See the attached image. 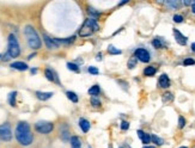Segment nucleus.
Listing matches in <instances>:
<instances>
[{"label": "nucleus", "instance_id": "f257e3e1", "mask_svg": "<svg viewBox=\"0 0 195 148\" xmlns=\"http://www.w3.org/2000/svg\"><path fill=\"white\" fill-rule=\"evenodd\" d=\"M16 139L23 146H29L32 142L34 136H32V133L30 130V127L26 122L18 123V125L16 128Z\"/></svg>", "mask_w": 195, "mask_h": 148}, {"label": "nucleus", "instance_id": "f03ea898", "mask_svg": "<svg viewBox=\"0 0 195 148\" xmlns=\"http://www.w3.org/2000/svg\"><path fill=\"white\" fill-rule=\"evenodd\" d=\"M24 35L26 37V41H28V44L30 48L32 49H39L41 48V40H40V37H39V33L36 32V30H35L32 26L28 25L25 26L24 29Z\"/></svg>", "mask_w": 195, "mask_h": 148}, {"label": "nucleus", "instance_id": "7ed1b4c3", "mask_svg": "<svg viewBox=\"0 0 195 148\" xmlns=\"http://www.w3.org/2000/svg\"><path fill=\"white\" fill-rule=\"evenodd\" d=\"M99 29V25L97 24L96 19H92V18H87L85 21V23L83 24L81 29L79 30V35L81 37H87L92 35L94 32H96L97 30Z\"/></svg>", "mask_w": 195, "mask_h": 148}, {"label": "nucleus", "instance_id": "20e7f679", "mask_svg": "<svg viewBox=\"0 0 195 148\" xmlns=\"http://www.w3.org/2000/svg\"><path fill=\"white\" fill-rule=\"evenodd\" d=\"M21 54V48H19V43L17 41L14 35H10L9 36V55L11 58H17Z\"/></svg>", "mask_w": 195, "mask_h": 148}, {"label": "nucleus", "instance_id": "39448f33", "mask_svg": "<svg viewBox=\"0 0 195 148\" xmlns=\"http://www.w3.org/2000/svg\"><path fill=\"white\" fill-rule=\"evenodd\" d=\"M35 129L41 133V134H49L53 129H54V125L50 122H46V121H40L35 124Z\"/></svg>", "mask_w": 195, "mask_h": 148}, {"label": "nucleus", "instance_id": "423d86ee", "mask_svg": "<svg viewBox=\"0 0 195 148\" xmlns=\"http://www.w3.org/2000/svg\"><path fill=\"white\" fill-rule=\"evenodd\" d=\"M134 56L136 58V60H140L141 62H149L150 60H151V55H150V53L146 50V49H144V48H139V49H136L135 50V53H134Z\"/></svg>", "mask_w": 195, "mask_h": 148}, {"label": "nucleus", "instance_id": "0eeeda50", "mask_svg": "<svg viewBox=\"0 0 195 148\" xmlns=\"http://www.w3.org/2000/svg\"><path fill=\"white\" fill-rule=\"evenodd\" d=\"M0 139L4 141H10L12 139V133H11V128L7 123L0 125Z\"/></svg>", "mask_w": 195, "mask_h": 148}, {"label": "nucleus", "instance_id": "6e6552de", "mask_svg": "<svg viewBox=\"0 0 195 148\" xmlns=\"http://www.w3.org/2000/svg\"><path fill=\"white\" fill-rule=\"evenodd\" d=\"M174 35H175L176 42L179 44H181V46H186L187 44V37L184 35H182L181 31H179L177 29H174Z\"/></svg>", "mask_w": 195, "mask_h": 148}, {"label": "nucleus", "instance_id": "1a4fd4ad", "mask_svg": "<svg viewBox=\"0 0 195 148\" xmlns=\"http://www.w3.org/2000/svg\"><path fill=\"white\" fill-rule=\"evenodd\" d=\"M158 85L159 87L162 88H168L170 86V79L166 74H162L161 77H159V80H158Z\"/></svg>", "mask_w": 195, "mask_h": 148}, {"label": "nucleus", "instance_id": "9d476101", "mask_svg": "<svg viewBox=\"0 0 195 148\" xmlns=\"http://www.w3.org/2000/svg\"><path fill=\"white\" fill-rule=\"evenodd\" d=\"M44 74H46V77H47V79L48 80H50V81H55V83H58L59 84V79H58V77H56V74H55V72H53L51 69H46L44 70Z\"/></svg>", "mask_w": 195, "mask_h": 148}, {"label": "nucleus", "instance_id": "9b49d317", "mask_svg": "<svg viewBox=\"0 0 195 148\" xmlns=\"http://www.w3.org/2000/svg\"><path fill=\"white\" fill-rule=\"evenodd\" d=\"M43 38H44V42H46V44H47V47L49 48V49H56L59 46L55 43V41L54 40H51L49 36H47V35H44L43 36Z\"/></svg>", "mask_w": 195, "mask_h": 148}, {"label": "nucleus", "instance_id": "f8f14e48", "mask_svg": "<svg viewBox=\"0 0 195 148\" xmlns=\"http://www.w3.org/2000/svg\"><path fill=\"white\" fill-rule=\"evenodd\" d=\"M36 97L40 100H48L49 98L53 97V92H40V91H37L36 92Z\"/></svg>", "mask_w": 195, "mask_h": 148}, {"label": "nucleus", "instance_id": "ddd939ff", "mask_svg": "<svg viewBox=\"0 0 195 148\" xmlns=\"http://www.w3.org/2000/svg\"><path fill=\"white\" fill-rule=\"evenodd\" d=\"M136 133H138V136L141 139V141H143L144 144H147V143L151 142V136L149 134H145L143 130H138Z\"/></svg>", "mask_w": 195, "mask_h": 148}, {"label": "nucleus", "instance_id": "4468645a", "mask_svg": "<svg viewBox=\"0 0 195 148\" xmlns=\"http://www.w3.org/2000/svg\"><path fill=\"white\" fill-rule=\"evenodd\" d=\"M11 67L14 68V69H18V70H26V69H28V65L24 63V62H21V61L13 62V63L11 65Z\"/></svg>", "mask_w": 195, "mask_h": 148}, {"label": "nucleus", "instance_id": "2eb2a0df", "mask_svg": "<svg viewBox=\"0 0 195 148\" xmlns=\"http://www.w3.org/2000/svg\"><path fill=\"white\" fill-rule=\"evenodd\" d=\"M79 125L81 128L83 133H87L89 129H90V123H89V121H86L85 118H80L79 120Z\"/></svg>", "mask_w": 195, "mask_h": 148}, {"label": "nucleus", "instance_id": "dca6fc26", "mask_svg": "<svg viewBox=\"0 0 195 148\" xmlns=\"http://www.w3.org/2000/svg\"><path fill=\"white\" fill-rule=\"evenodd\" d=\"M170 10H177L180 7V5H181V3L180 1H176V0H170V1H165L164 3Z\"/></svg>", "mask_w": 195, "mask_h": 148}, {"label": "nucleus", "instance_id": "f3484780", "mask_svg": "<svg viewBox=\"0 0 195 148\" xmlns=\"http://www.w3.org/2000/svg\"><path fill=\"white\" fill-rule=\"evenodd\" d=\"M101 93V88L98 85H94L91 88H89V95H91L92 97H96Z\"/></svg>", "mask_w": 195, "mask_h": 148}, {"label": "nucleus", "instance_id": "a211bd4d", "mask_svg": "<svg viewBox=\"0 0 195 148\" xmlns=\"http://www.w3.org/2000/svg\"><path fill=\"white\" fill-rule=\"evenodd\" d=\"M71 146H72V148H81L80 139L78 136H73L71 139Z\"/></svg>", "mask_w": 195, "mask_h": 148}, {"label": "nucleus", "instance_id": "6ab92c4d", "mask_svg": "<svg viewBox=\"0 0 195 148\" xmlns=\"http://www.w3.org/2000/svg\"><path fill=\"white\" fill-rule=\"evenodd\" d=\"M156 72H157V69H156L154 67H152V66H149V67H146V68L144 69V74H145L146 77H152V75H154Z\"/></svg>", "mask_w": 195, "mask_h": 148}, {"label": "nucleus", "instance_id": "aec40b11", "mask_svg": "<svg viewBox=\"0 0 195 148\" xmlns=\"http://www.w3.org/2000/svg\"><path fill=\"white\" fill-rule=\"evenodd\" d=\"M162 100H163V103H164V104L171 103V102L174 100V95H172V93H170V92H166V93H164V95H163Z\"/></svg>", "mask_w": 195, "mask_h": 148}, {"label": "nucleus", "instance_id": "412c9836", "mask_svg": "<svg viewBox=\"0 0 195 148\" xmlns=\"http://www.w3.org/2000/svg\"><path fill=\"white\" fill-rule=\"evenodd\" d=\"M66 96H67V98H68L71 102H73V103H77V102H78V97H77V95L74 93V92L68 91V92H66Z\"/></svg>", "mask_w": 195, "mask_h": 148}, {"label": "nucleus", "instance_id": "4be33fe9", "mask_svg": "<svg viewBox=\"0 0 195 148\" xmlns=\"http://www.w3.org/2000/svg\"><path fill=\"white\" fill-rule=\"evenodd\" d=\"M151 141H153L156 144H158V146H162L163 143H164V141H163V139H161V137H158L157 135H151Z\"/></svg>", "mask_w": 195, "mask_h": 148}, {"label": "nucleus", "instance_id": "5701e85b", "mask_svg": "<svg viewBox=\"0 0 195 148\" xmlns=\"http://www.w3.org/2000/svg\"><path fill=\"white\" fill-rule=\"evenodd\" d=\"M16 96H17V92H11L10 96H9V102H10L11 106L16 105Z\"/></svg>", "mask_w": 195, "mask_h": 148}, {"label": "nucleus", "instance_id": "b1692460", "mask_svg": "<svg viewBox=\"0 0 195 148\" xmlns=\"http://www.w3.org/2000/svg\"><path fill=\"white\" fill-rule=\"evenodd\" d=\"M67 68L73 70V72H79V67L76 65V63H72V62H68L67 63Z\"/></svg>", "mask_w": 195, "mask_h": 148}, {"label": "nucleus", "instance_id": "393cba45", "mask_svg": "<svg viewBox=\"0 0 195 148\" xmlns=\"http://www.w3.org/2000/svg\"><path fill=\"white\" fill-rule=\"evenodd\" d=\"M89 13L92 16V19H95V18L99 17V12H97V11H96L95 9H92V7H89Z\"/></svg>", "mask_w": 195, "mask_h": 148}, {"label": "nucleus", "instance_id": "a878e982", "mask_svg": "<svg viewBox=\"0 0 195 148\" xmlns=\"http://www.w3.org/2000/svg\"><path fill=\"white\" fill-rule=\"evenodd\" d=\"M135 66H136V58H132V59L128 61V68H129V69H133Z\"/></svg>", "mask_w": 195, "mask_h": 148}, {"label": "nucleus", "instance_id": "bb28decb", "mask_svg": "<svg viewBox=\"0 0 195 148\" xmlns=\"http://www.w3.org/2000/svg\"><path fill=\"white\" fill-rule=\"evenodd\" d=\"M152 44H153V46H154V48H157V49H159V48H163V44H162V42L159 41L158 38L153 40V41H152Z\"/></svg>", "mask_w": 195, "mask_h": 148}, {"label": "nucleus", "instance_id": "cd10ccee", "mask_svg": "<svg viewBox=\"0 0 195 148\" xmlns=\"http://www.w3.org/2000/svg\"><path fill=\"white\" fill-rule=\"evenodd\" d=\"M108 51H109L110 54H121V50L116 49L114 46H109V48H108Z\"/></svg>", "mask_w": 195, "mask_h": 148}, {"label": "nucleus", "instance_id": "c85d7f7f", "mask_svg": "<svg viewBox=\"0 0 195 148\" xmlns=\"http://www.w3.org/2000/svg\"><path fill=\"white\" fill-rule=\"evenodd\" d=\"M184 125H186V118L184 117H182V116H180L179 117V128H184Z\"/></svg>", "mask_w": 195, "mask_h": 148}, {"label": "nucleus", "instance_id": "c756f323", "mask_svg": "<svg viewBox=\"0 0 195 148\" xmlns=\"http://www.w3.org/2000/svg\"><path fill=\"white\" fill-rule=\"evenodd\" d=\"M174 22L175 23H182L183 22V17L181 14H175L174 16Z\"/></svg>", "mask_w": 195, "mask_h": 148}, {"label": "nucleus", "instance_id": "7c9ffc66", "mask_svg": "<svg viewBox=\"0 0 195 148\" xmlns=\"http://www.w3.org/2000/svg\"><path fill=\"white\" fill-rule=\"evenodd\" d=\"M89 73L94 74V75H97V74L99 73V70H98L96 67H89Z\"/></svg>", "mask_w": 195, "mask_h": 148}, {"label": "nucleus", "instance_id": "2f4dec72", "mask_svg": "<svg viewBox=\"0 0 195 148\" xmlns=\"http://www.w3.org/2000/svg\"><path fill=\"white\" fill-rule=\"evenodd\" d=\"M183 65H184V66H191V65H195V60H193V59H186V60L183 61Z\"/></svg>", "mask_w": 195, "mask_h": 148}, {"label": "nucleus", "instance_id": "473e14b6", "mask_svg": "<svg viewBox=\"0 0 195 148\" xmlns=\"http://www.w3.org/2000/svg\"><path fill=\"white\" fill-rule=\"evenodd\" d=\"M91 104H92L94 106H99V105H101V102H99L96 97H92V98H91Z\"/></svg>", "mask_w": 195, "mask_h": 148}, {"label": "nucleus", "instance_id": "72a5a7b5", "mask_svg": "<svg viewBox=\"0 0 195 148\" xmlns=\"http://www.w3.org/2000/svg\"><path fill=\"white\" fill-rule=\"evenodd\" d=\"M128 128H129V123H128V122L123 121V122L121 123V129H122V130H127Z\"/></svg>", "mask_w": 195, "mask_h": 148}, {"label": "nucleus", "instance_id": "f704fd0d", "mask_svg": "<svg viewBox=\"0 0 195 148\" xmlns=\"http://www.w3.org/2000/svg\"><path fill=\"white\" fill-rule=\"evenodd\" d=\"M183 4H184V5H190V4H193V3H191V1H183Z\"/></svg>", "mask_w": 195, "mask_h": 148}, {"label": "nucleus", "instance_id": "c9c22d12", "mask_svg": "<svg viewBox=\"0 0 195 148\" xmlns=\"http://www.w3.org/2000/svg\"><path fill=\"white\" fill-rule=\"evenodd\" d=\"M191 50L195 53V43H193V44H191Z\"/></svg>", "mask_w": 195, "mask_h": 148}, {"label": "nucleus", "instance_id": "e433bc0d", "mask_svg": "<svg viewBox=\"0 0 195 148\" xmlns=\"http://www.w3.org/2000/svg\"><path fill=\"white\" fill-rule=\"evenodd\" d=\"M191 11L195 13V5H193V7H191Z\"/></svg>", "mask_w": 195, "mask_h": 148}, {"label": "nucleus", "instance_id": "4c0bfd02", "mask_svg": "<svg viewBox=\"0 0 195 148\" xmlns=\"http://www.w3.org/2000/svg\"><path fill=\"white\" fill-rule=\"evenodd\" d=\"M144 148H154V147H152V146H145Z\"/></svg>", "mask_w": 195, "mask_h": 148}, {"label": "nucleus", "instance_id": "58836bf2", "mask_svg": "<svg viewBox=\"0 0 195 148\" xmlns=\"http://www.w3.org/2000/svg\"><path fill=\"white\" fill-rule=\"evenodd\" d=\"M180 148H187V147H180Z\"/></svg>", "mask_w": 195, "mask_h": 148}, {"label": "nucleus", "instance_id": "ea45409f", "mask_svg": "<svg viewBox=\"0 0 195 148\" xmlns=\"http://www.w3.org/2000/svg\"><path fill=\"white\" fill-rule=\"evenodd\" d=\"M193 5H195V1H194V3H193Z\"/></svg>", "mask_w": 195, "mask_h": 148}, {"label": "nucleus", "instance_id": "a19ab883", "mask_svg": "<svg viewBox=\"0 0 195 148\" xmlns=\"http://www.w3.org/2000/svg\"><path fill=\"white\" fill-rule=\"evenodd\" d=\"M193 148H195V146H194V147H193Z\"/></svg>", "mask_w": 195, "mask_h": 148}]
</instances>
